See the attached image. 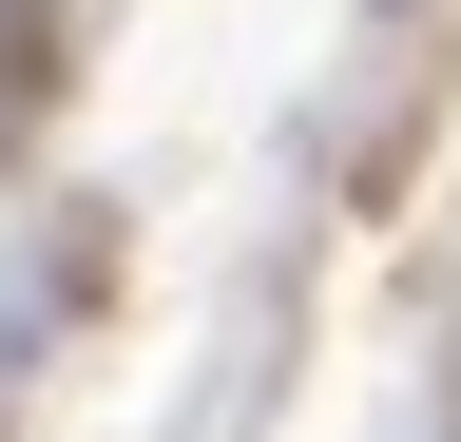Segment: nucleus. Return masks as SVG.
<instances>
[{"mask_svg":"<svg viewBox=\"0 0 461 442\" xmlns=\"http://www.w3.org/2000/svg\"><path fill=\"white\" fill-rule=\"evenodd\" d=\"M39 96H58V0H0V154L39 135Z\"/></svg>","mask_w":461,"mask_h":442,"instance_id":"obj_1","label":"nucleus"}]
</instances>
